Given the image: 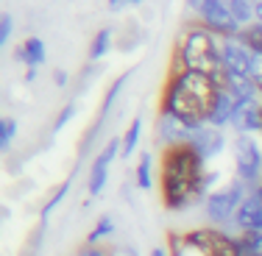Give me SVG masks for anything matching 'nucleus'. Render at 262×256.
Returning <instances> with one entry per match:
<instances>
[{
  "label": "nucleus",
  "mask_w": 262,
  "mask_h": 256,
  "mask_svg": "<svg viewBox=\"0 0 262 256\" xmlns=\"http://www.w3.org/2000/svg\"><path fill=\"white\" fill-rule=\"evenodd\" d=\"M217 176L207 170V161L201 159L190 145L162 148L159 153V198L167 212H184L190 206L207 201L209 187Z\"/></svg>",
  "instance_id": "obj_1"
},
{
  "label": "nucleus",
  "mask_w": 262,
  "mask_h": 256,
  "mask_svg": "<svg viewBox=\"0 0 262 256\" xmlns=\"http://www.w3.org/2000/svg\"><path fill=\"white\" fill-rule=\"evenodd\" d=\"M221 86L204 73H167L159 95V111L184 120L187 126H207Z\"/></svg>",
  "instance_id": "obj_2"
},
{
  "label": "nucleus",
  "mask_w": 262,
  "mask_h": 256,
  "mask_svg": "<svg viewBox=\"0 0 262 256\" xmlns=\"http://www.w3.org/2000/svg\"><path fill=\"white\" fill-rule=\"evenodd\" d=\"M246 195H248V187L237 178H232L223 187H217V190H212L207 195V201H204V215H207L209 226L223 228L229 223H234L237 209L243 206Z\"/></svg>",
  "instance_id": "obj_3"
},
{
  "label": "nucleus",
  "mask_w": 262,
  "mask_h": 256,
  "mask_svg": "<svg viewBox=\"0 0 262 256\" xmlns=\"http://www.w3.org/2000/svg\"><path fill=\"white\" fill-rule=\"evenodd\" d=\"M232 156H234V178L243 181L248 190L262 184V148L254 136L237 134L232 142Z\"/></svg>",
  "instance_id": "obj_4"
},
{
  "label": "nucleus",
  "mask_w": 262,
  "mask_h": 256,
  "mask_svg": "<svg viewBox=\"0 0 262 256\" xmlns=\"http://www.w3.org/2000/svg\"><path fill=\"white\" fill-rule=\"evenodd\" d=\"M184 240H187V248L195 251L198 256H240L237 237L215 226L190 228L184 231Z\"/></svg>",
  "instance_id": "obj_5"
},
{
  "label": "nucleus",
  "mask_w": 262,
  "mask_h": 256,
  "mask_svg": "<svg viewBox=\"0 0 262 256\" xmlns=\"http://www.w3.org/2000/svg\"><path fill=\"white\" fill-rule=\"evenodd\" d=\"M117 156H123V139L120 136H112V139H106V145L98 151V156L92 159V165H90L86 192H90L92 198L101 195L103 187L109 184V170H112V161H115Z\"/></svg>",
  "instance_id": "obj_6"
},
{
  "label": "nucleus",
  "mask_w": 262,
  "mask_h": 256,
  "mask_svg": "<svg viewBox=\"0 0 262 256\" xmlns=\"http://www.w3.org/2000/svg\"><path fill=\"white\" fill-rule=\"evenodd\" d=\"M195 20L207 31H212L215 36H221V39H234V36H240V31H243L240 22L234 20L232 9H229V0H215V3L207 6Z\"/></svg>",
  "instance_id": "obj_7"
},
{
  "label": "nucleus",
  "mask_w": 262,
  "mask_h": 256,
  "mask_svg": "<svg viewBox=\"0 0 262 256\" xmlns=\"http://www.w3.org/2000/svg\"><path fill=\"white\" fill-rule=\"evenodd\" d=\"M221 61L232 78H251L257 56L248 51V45H243L234 36V39H221Z\"/></svg>",
  "instance_id": "obj_8"
},
{
  "label": "nucleus",
  "mask_w": 262,
  "mask_h": 256,
  "mask_svg": "<svg viewBox=\"0 0 262 256\" xmlns=\"http://www.w3.org/2000/svg\"><path fill=\"white\" fill-rule=\"evenodd\" d=\"M187 145L201 156L204 161H212V159H217V156L226 151V134H223V128H215V126H209V123H207V126L192 128L190 142H187Z\"/></svg>",
  "instance_id": "obj_9"
},
{
  "label": "nucleus",
  "mask_w": 262,
  "mask_h": 256,
  "mask_svg": "<svg viewBox=\"0 0 262 256\" xmlns=\"http://www.w3.org/2000/svg\"><path fill=\"white\" fill-rule=\"evenodd\" d=\"M128 76H131V73H123V76L115 78V84H109V89H106V95H103V101H101V109H98L95 123H92V128H86V134H84L81 153H86V145H90V142H95V136L101 134L103 123L109 120V114H112V109H115V103H117V98H120V92H123V86H126Z\"/></svg>",
  "instance_id": "obj_10"
},
{
  "label": "nucleus",
  "mask_w": 262,
  "mask_h": 256,
  "mask_svg": "<svg viewBox=\"0 0 262 256\" xmlns=\"http://www.w3.org/2000/svg\"><path fill=\"white\" fill-rule=\"evenodd\" d=\"M190 134H192V126H187L184 120L173 114H162L157 111V126H154V136L162 148H173V145H184L190 142Z\"/></svg>",
  "instance_id": "obj_11"
},
{
  "label": "nucleus",
  "mask_w": 262,
  "mask_h": 256,
  "mask_svg": "<svg viewBox=\"0 0 262 256\" xmlns=\"http://www.w3.org/2000/svg\"><path fill=\"white\" fill-rule=\"evenodd\" d=\"M234 226L243 231H262V184L248 190L246 201L237 209V217H234Z\"/></svg>",
  "instance_id": "obj_12"
},
{
  "label": "nucleus",
  "mask_w": 262,
  "mask_h": 256,
  "mask_svg": "<svg viewBox=\"0 0 262 256\" xmlns=\"http://www.w3.org/2000/svg\"><path fill=\"white\" fill-rule=\"evenodd\" d=\"M232 128L246 136L262 134V101H240L237 114L232 120Z\"/></svg>",
  "instance_id": "obj_13"
},
{
  "label": "nucleus",
  "mask_w": 262,
  "mask_h": 256,
  "mask_svg": "<svg viewBox=\"0 0 262 256\" xmlns=\"http://www.w3.org/2000/svg\"><path fill=\"white\" fill-rule=\"evenodd\" d=\"M237 106H240V101H237L234 92L232 89H221V92H217V98H215V106H212L207 123H209V126H215V128L232 126V120L237 114Z\"/></svg>",
  "instance_id": "obj_14"
},
{
  "label": "nucleus",
  "mask_w": 262,
  "mask_h": 256,
  "mask_svg": "<svg viewBox=\"0 0 262 256\" xmlns=\"http://www.w3.org/2000/svg\"><path fill=\"white\" fill-rule=\"evenodd\" d=\"M17 59L26 61L28 70H39V67L45 64V59H48L45 42H42L39 36H28V39H23V45L17 48Z\"/></svg>",
  "instance_id": "obj_15"
},
{
  "label": "nucleus",
  "mask_w": 262,
  "mask_h": 256,
  "mask_svg": "<svg viewBox=\"0 0 262 256\" xmlns=\"http://www.w3.org/2000/svg\"><path fill=\"white\" fill-rule=\"evenodd\" d=\"M134 184L140 187V190H154V153L145 151L140 156V161H137V170H134Z\"/></svg>",
  "instance_id": "obj_16"
},
{
  "label": "nucleus",
  "mask_w": 262,
  "mask_h": 256,
  "mask_svg": "<svg viewBox=\"0 0 262 256\" xmlns=\"http://www.w3.org/2000/svg\"><path fill=\"white\" fill-rule=\"evenodd\" d=\"M234 20L240 22V28H248L257 22V0H229Z\"/></svg>",
  "instance_id": "obj_17"
},
{
  "label": "nucleus",
  "mask_w": 262,
  "mask_h": 256,
  "mask_svg": "<svg viewBox=\"0 0 262 256\" xmlns=\"http://www.w3.org/2000/svg\"><path fill=\"white\" fill-rule=\"evenodd\" d=\"M112 45H115V31H112V28H101L95 36H92V42H90V59L92 61H101L103 56L112 51Z\"/></svg>",
  "instance_id": "obj_18"
},
{
  "label": "nucleus",
  "mask_w": 262,
  "mask_h": 256,
  "mask_svg": "<svg viewBox=\"0 0 262 256\" xmlns=\"http://www.w3.org/2000/svg\"><path fill=\"white\" fill-rule=\"evenodd\" d=\"M115 234V217L112 215H101L98 217V223L92 226V231L86 234V245H101L106 237Z\"/></svg>",
  "instance_id": "obj_19"
},
{
  "label": "nucleus",
  "mask_w": 262,
  "mask_h": 256,
  "mask_svg": "<svg viewBox=\"0 0 262 256\" xmlns=\"http://www.w3.org/2000/svg\"><path fill=\"white\" fill-rule=\"evenodd\" d=\"M240 256H262V231H243L237 234Z\"/></svg>",
  "instance_id": "obj_20"
},
{
  "label": "nucleus",
  "mask_w": 262,
  "mask_h": 256,
  "mask_svg": "<svg viewBox=\"0 0 262 256\" xmlns=\"http://www.w3.org/2000/svg\"><path fill=\"white\" fill-rule=\"evenodd\" d=\"M140 136H142V120H140V117H134V120L128 123L126 134L120 136V139H123V156H126V159L137 153V145H140Z\"/></svg>",
  "instance_id": "obj_21"
},
{
  "label": "nucleus",
  "mask_w": 262,
  "mask_h": 256,
  "mask_svg": "<svg viewBox=\"0 0 262 256\" xmlns=\"http://www.w3.org/2000/svg\"><path fill=\"white\" fill-rule=\"evenodd\" d=\"M237 39H240L243 45H248V51H251L254 56H262V26H257V22H254V26L243 28Z\"/></svg>",
  "instance_id": "obj_22"
},
{
  "label": "nucleus",
  "mask_w": 262,
  "mask_h": 256,
  "mask_svg": "<svg viewBox=\"0 0 262 256\" xmlns=\"http://www.w3.org/2000/svg\"><path fill=\"white\" fill-rule=\"evenodd\" d=\"M67 190H70V178H67V181H61V184H59V187H56V190H53V195L48 198L45 203H42V209H39V220H42V223L48 220V215H51V212L56 209V206H59L61 201H64Z\"/></svg>",
  "instance_id": "obj_23"
},
{
  "label": "nucleus",
  "mask_w": 262,
  "mask_h": 256,
  "mask_svg": "<svg viewBox=\"0 0 262 256\" xmlns=\"http://www.w3.org/2000/svg\"><path fill=\"white\" fill-rule=\"evenodd\" d=\"M42 240H45V223L39 220V226L26 237V245H23L20 256H36V253H39V248H42Z\"/></svg>",
  "instance_id": "obj_24"
},
{
  "label": "nucleus",
  "mask_w": 262,
  "mask_h": 256,
  "mask_svg": "<svg viewBox=\"0 0 262 256\" xmlns=\"http://www.w3.org/2000/svg\"><path fill=\"white\" fill-rule=\"evenodd\" d=\"M14 139H17V120L14 117H3V120H0V148L9 151Z\"/></svg>",
  "instance_id": "obj_25"
},
{
  "label": "nucleus",
  "mask_w": 262,
  "mask_h": 256,
  "mask_svg": "<svg viewBox=\"0 0 262 256\" xmlns=\"http://www.w3.org/2000/svg\"><path fill=\"white\" fill-rule=\"evenodd\" d=\"M76 111H78V106L73 103V101L61 106V111H59V114H56V120H53V131H61V128H64L67 123H70L73 117H76Z\"/></svg>",
  "instance_id": "obj_26"
},
{
  "label": "nucleus",
  "mask_w": 262,
  "mask_h": 256,
  "mask_svg": "<svg viewBox=\"0 0 262 256\" xmlns=\"http://www.w3.org/2000/svg\"><path fill=\"white\" fill-rule=\"evenodd\" d=\"M190 248H187V240H184V234H170L167 237V253L170 256H184Z\"/></svg>",
  "instance_id": "obj_27"
},
{
  "label": "nucleus",
  "mask_w": 262,
  "mask_h": 256,
  "mask_svg": "<svg viewBox=\"0 0 262 256\" xmlns=\"http://www.w3.org/2000/svg\"><path fill=\"white\" fill-rule=\"evenodd\" d=\"M11 34H14V17L3 14L0 17V45H6V42L11 39Z\"/></svg>",
  "instance_id": "obj_28"
},
{
  "label": "nucleus",
  "mask_w": 262,
  "mask_h": 256,
  "mask_svg": "<svg viewBox=\"0 0 262 256\" xmlns=\"http://www.w3.org/2000/svg\"><path fill=\"white\" fill-rule=\"evenodd\" d=\"M212 3H215V0H187V9H190L192 11V14H201V11L204 9H207V6H212Z\"/></svg>",
  "instance_id": "obj_29"
},
{
  "label": "nucleus",
  "mask_w": 262,
  "mask_h": 256,
  "mask_svg": "<svg viewBox=\"0 0 262 256\" xmlns=\"http://www.w3.org/2000/svg\"><path fill=\"white\" fill-rule=\"evenodd\" d=\"M76 256H109V253H106L101 245H84Z\"/></svg>",
  "instance_id": "obj_30"
},
{
  "label": "nucleus",
  "mask_w": 262,
  "mask_h": 256,
  "mask_svg": "<svg viewBox=\"0 0 262 256\" xmlns=\"http://www.w3.org/2000/svg\"><path fill=\"white\" fill-rule=\"evenodd\" d=\"M53 81H56V86H61V89H64L67 81H70V76H67V70H53Z\"/></svg>",
  "instance_id": "obj_31"
},
{
  "label": "nucleus",
  "mask_w": 262,
  "mask_h": 256,
  "mask_svg": "<svg viewBox=\"0 0 262 256\" xmlns=\"http://www.w3.org/2000/svg\"><path fill=\"white\" fill-rule=\"evenodd\" d=\"M106 3H109V9H112V11H117V9H123V6L128 3V0H106Z\"/></svg>",
  "instance_id": "obj_32"
},
{
  "label": "nucleus",
  "mask_w": 262,
  "mask_h": 256,
  "mask_svg": "<svg viewBox=\"0 0 262 256\" xmlns=\"http://www.w3.org/2000/svg\"><path fill=\"white\" fill-rule=\"evenodd\" d=\"M148 256H170V253H167V248H165V245H157V248H154V251L148 253Z\"/></svg>",
  "instance_id": "obj_33"
},
{
  "label": "nucleus",
  "mask_w": 262,
  "mask_h": 256,
  "mask_svg": "<svg viewBox=\"0 0 262 256\" xmlns=\"http://www.w3.org/2000/svg\"><path fill=\"white\" fill-rule=\"evenodd\" d=\"M257 26H262V0H257Z\"/></svg>",
  "instance_id": "obj_34"
},
{
  "label": "nucleus",
  "mask_w": 262,
  "mask_h": 256,
  "mask_svg": "<svg viewBox=\"0 0 262 256\" xmlns=\"http://www.w3.org/2000/svg\"><path fill=\"white\" fill-rule=\"evenodd\" d=\"M140 3H145V0H128V6H140Z\"/></svg>",
  "instance_id": "obj_35"
}]
</instances>
